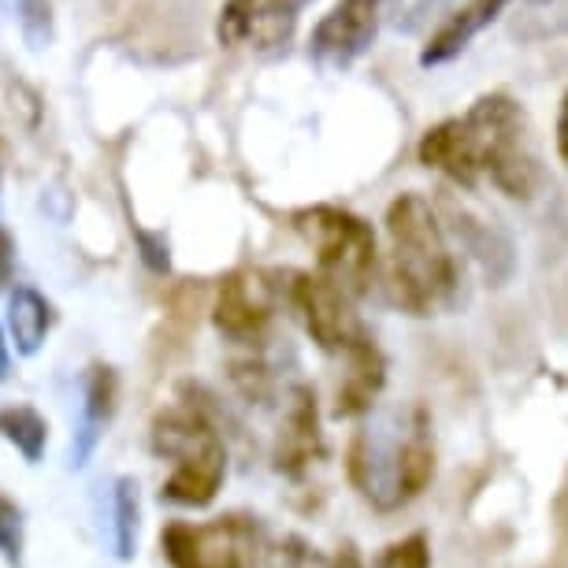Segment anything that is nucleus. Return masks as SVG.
I'll list each match as a JSON object with an SVG mask.
<instances>
[{
  "label": "nucleus",
  "instance_id": "6",
  "mask_svg": "<svg viewBox=\"0 0 568 568\" xmlns=\"http://www.w3.org/2000/svg\"><path fill=\"white\" fill-rule=\"evenodd\" d=\"M286 278H291V283H286V302L294 305V313L302 316L308 338L324 353H338L342 357L346 349L368 338L361 316L353 313L357 297H349L342 286H335L320 272H291Z\"/></svg>",
  "mask_w": 568,
  "mask_h": 568
},
{
  "label": "nucleus",
  "instance_id": "29",
  "mask_svg": "<svg viewBox=\"0 0 568 568\" xmlns=\"http://www.w3.org/2000/svg\"><path fill=\"white\" fill-rule=\"evenodd\" d=\"M16 8H19V0H0V12L4 16H16Z\"/></svg>",
  "mask_w": 568,
  "mask_h": 568
},
{
  "label": "nucleus",
  "instance_id": "25",
  "mask_svg": "<svg viewBox=\"0 0 568 568\" xmlns=\"http://www.w3.org/2000/svg\"><path fill=\"white\" fill-rule=\"evenodd\" d=\"M446 4H449V0H405V8L398 16V27L402 30H420L427 19H432L435 12H443Z\"/></svg>",
  "mask_w": 568,
  "mask_h": 568
},
{
  "label": "nucleus",
  "instance_id": "28",
  "mask_svg": "<svg viewBox=\"0 0 568 568\" xmlns=\"http://www.w3.org/2000/svg\"><path fill=\"white\" fill-rule=\"evenodd\" d=\"M12 375V349H8V331L0 324V383Z\"/></svg>",
  "mask_w": 568,
  "mask_h": 568
},
{
  "label": "nucleus",
  "instance_id": "4",
  "mask_svg": "<svg viewBox=\"0 0 568 568\" xmlns=\"http://www.w3.org/2000/svg\"><path fill=\"white\" fill-rule=\"evenodd\" d=\"M294 227L313 245L320 275L342 286L349 297L368 294L375 264H379V256H375V231L368 220L335 205H313L294 212Z\"/></svg>",
  "mask_w": 568,
  "mask_h": 568
},
{
  "label": "nucleus",
  "instance_id": "3",
  "mask_svg": "<svg viewBox=\"0 0 568 568\" xmlns=\"http://www.w3.org/2000/svg\"><path fill=\"white\" fill-rule=\"evenodd\" d=\"M460 126L479 175H490L506 197L528 201L539 186V160H535L528 115L520 104L506 93H487L460 115Z\"/></svg>",
  "mask_w": 568,
  "mask_h": 568
},
{
  "label": "nucleus",
  "instance_id": "19",
  "mask_svg": "<svg viewBox=\"0 0 568 568\" xmlns=\"http://www.w3.org/2000/svg\"><path fill=\"white\" fill-rule=\"evenodd\" d=\"M0 438L12 443L27 465H38L49 443V420L30 405H4L0 409Z\"/></svg>",
  "mask_w": 568,
  "mask_h": 568
},
{
  "label": "nucleus",
  "instance_id": "1",
  "mask_svg": "<svg viewBox=\"0 0 568 568\" xmlns=\"http://www.w3.org/2000/svg\"><path fill=\"white\" fill-rule=\"evenodd\" d=\"M346 471L353 490L375 513H398L420 498L435 479V446L424 409H413L409 420L398 413L364 424L349 443Z\"/></svg>",
  "mask_w": 568,
  "mask_h": 568
},
{
  "label": "nucleus",
  "instance_id": "11",
  "mask_svg": "<svg viewBox=\"0 0 568 568\" xmlns=\"http://www.w3.org/2000/svg\"><path fill=\"white\" fill-rule=\"evenodd\" d=\"M509 4L513 0H465V4L454 8V12L443 19V27L427 38V45L420 52V63L424 68H443V63L457 60L460 52L484 34V30L495 23Z\"/></svg>",
  "mask_w": 568,
  "mask_h": 568
},
{
  "label": "nucleus",
  "instance_id": "14",
  "mask_svg": "<svg viewBox=\"0 0 568 568\" xmlns=\"http://www.w3.org/2000/svg\"><path fill=\"white\" fill-rule=\"evenodd\" d=\"M416 156H420L424 168L438 171V175H446L449 182H457V186L471 190L479 182V168H476V160H471L460 120H443L438 126H432V131L420 138V145H416Z\"/></svg>",
  "mask_w": 568,
  "mask_h": 568
},
{
  "label": "nucleus",
  "instance_id": "20",
  "mask_svg": "<svg viewBox=\"0 0 568 568\" xmlns=\"http://www.w3.org/2000/svg\"><path fill=\"white\" fill-rule=\"evenodd\" d=\"M513 34L520 41H546L568 34V0H535L517 16Z\"/></svg>",
  "mask_w": 568,
  "mask_h": 568
},
{
  "label": "nucleus",
  "instance_id": "31",
  "mask_svg": "<svg viewBox=\"0 0 568 568\" xmlns=\"http://www.w3.org/2000/svg\"><path fill=\"white\" fill-rule=\"evenodd\" d=\"M291 4H294V8H305V4H308V0H291Z\"/></svg>",
  "mask_w": 568,
  "mask_h": 568
},
{
  "label": "nucleus",
  "instance_id": "24",
  "mask_svg": "<svg viewBox=\"0 0 568 568\" xmlns=\"http://www.w3.org/2000/svg\"><path fill=\"white\" fill-rule=\"evenodd\" d=\"M134 242L138 250H142V261L149 272L156 275H168L171 272V245H168V234L164 231H142L134 227Z\"/></svg>",
  "mask_w": 568,
  "mask_h": 568
},
{
  "label": "nucleus",
  "instance_id": "8",
  "mask_svg": "<svg viewBox=\"0 0 568 568\" xmlns=\"http://www.w3.org/2000/svg\"><path fill=\"white\" fill-rule=\"evenodd\" d=\"M278 294H283V286L272 283V275L239 267V272L223 275L216 302H212V324L223 338L239 342V346H253L272 324Z\"/></svg>",
  "mask_w": 568,
  "mask_h": 568
},
{
  "label": "nucleus",
  "instance_id": "18",
  "mask_svg": "<svg viewBox=\"0 0 568 568\" xmlns=\"http://www.w3.org/2000/svg\"><path fill=\"white\" fill-rule=\"evenodd\" d=\"M112 550L120 561H134L138 554V528H142V495H138V479L120 476L112 487Z\"/></svg>",
  "mask_w": 568,
  "mask_h": 568
},
{
  "label": "nucleus",
  "instance_id": "13",
  "mask_svg": "<svg viewBox=\"0 0 568 568\" xmlns=\"http://www.w3.org/2000/svg\"><path fill=\"white\" fill-rule=\"evenodd\" d=\"M454 231H457V239L465 242V250L476 256V264L487 283L506 286L513 272H517V256H513V242L506 239V231L495 227V223L476 220L465 209L454 212Z\"/></svg>",
  "mask_w": 568,
  "mask_h": 568
},
{
  "label": "nucleus",
  "instance_id": "10",
  "mask_svg": "<svg viewBox=\"0 0 568 568\" xmlns=\"http://www.w3.org/2000/svg\"><path fill=\"white\" fill-rule=\"evenodd\" d=\"M297 12L291 0H227L216 19V38L227 49H283L294 38Z\"/></svg>",
  "mask_w": 568,
  "mask_h": 568
},
{
  "label": "nucleus",
  "instance_id": "9",
  "mask_svg": "<svg viewBox=\"0 0 568 568\" xmlns=\"http://www.w3.org/2000/svg\"><path fill=\"white\" fill-rule=\"evenodd\" d=\"M324 457V432H320L316 390L308 383H291L278 398V427L272 446V465L278 476L302 479Z\"/></svg>",
  "mask_w": 568,
  "mask_h": 568
},
{
  "label": "nucleus",
  "instance_id": "27",
  "mask_svg": "<svg viewBox=\"0 0 568 568\" xmlns=\"http://www.w3.org/2000/svg\"><path fill=\"white\" fill-rule=\"evenodd\" d=\"M557 156H561L568 168V93L561 101V112H557Z\"/></svg>",
  "mask_w": 568,
  "mask_h": 568
},
{
  "label": "nucleus",
  "instance_id": "16",
  "mask_svg": "<svg viewBox=\"0 0 568 568\" xmlns=\"http://www.w3.org/2000/svg\"><path fill=\"white\" fill-rule=\"evenodd\" d=\"M49 327H52V305L34 286H16L8 294V338L16 342V349L23 357H34L45 346Z\"/></svg>",
  "mask_w": 568,
  "mask_h": 568
},
{
  "label": "nucleus",
  "instance_id": "22",
  "mask_svg": "<svg viewBox=\"0 0 568 568\" xmlns=\"http://www.w3.org/2000/svg\"><path fill=\"white\" fill-rule=\"evenodd\" d=\"M19 30H23V41L34 52L52 45V0H19L16 16Z\"/></svg>",
  "mask_w": 568,
  "mask_h": 568
},
{
  "label": "nucleus",
  "instance_id": "17",
  "mask_svg": "<svg viewBox=\"0 0 568 568\" xmlns=\"http://www.w3.org/2000/svg\"><path fill=\"white\" fill-rule=\"evenodd\" d=\"M261 561L264 568H364L353 542H342L335 554H324L302 535H283L278 542L267 546Z\"/></svg>",
  "mask_w": 568,
  "mask_h": 568
},
{
  "label": "nucleus",
  "instance_id": "5",
  "mask_svg": "<svg viewBox=\"0 0 568 568\" xmlns=\"http://www.w3.org/2000/svg\"><path fill=\"white\" fill-rule=\"evenodd\" d=\"M171 568H256L267 550L264 520L253 513H223L216 520H171L160 531Z\"/></svg>",
  "mask_w": 568,
  "mask_h": 568
},
{
  "label": "nucleus",
  "instance_id": "2",
  "mask_svg": "<svg viewBox=\"0 0 568 568\" xmlns=\"http://www.w3.org/2000/svg\"><path fill=\"white\" fill-rule=\"evenodd\" d=\"M390 291L409 316H432L454 302L457 261L435 209L420 194H398L387 209Z\"/></svg>",
  "mask_w": 568,
  "mask_h": 568
},
{
  "label": "nucleus",
  "instance_id": "7",
  "mask_svg": "<svg viewBox=\"0 0 568 568\" xmlns=\"http://www.w3.org/2000/svg\"><path fill=\"white\" fill-rule=\"evenodd\" d=\"M387 4L390 0H338L308 38V57L324 71H342L357 63L379 38Z\"/></svg>",
  "mask_w": 568,
  "mask_h": 568
},
{
  "label": "nucleus",
  "instance_id": "23",
  "mask_svg": "<svg viewBox=\"0 0 568 568\" xmlns=\"http://www.w3.org/2000/svg\"><path fill=\"white\" fill-rule=\"evenodd\" d=\"M23 546H27V528H23V509L12 498L0 495V557L8 565L23 561Z\"/></svg>",
  "mask_w": 568,
  "mask_h": 568
},
{
  "label": "nucleus",
  "instance_id": "12",
  "mask_svg": "<svg viewBox=\"0 0 568 568\" xmlns=\"http://www.w3.org/2000/svg\"><path fill=\"white\" fill-rule=\"evenodd\" d=\"M346 357V372H342L338 394H335V416L349 420V416L372 413L375 398L387 387V357L372 342V335L357 342L353 349L342 353Z\"/></svg>",
  "mask_w": 568,
  "mask_h": 568
},
{
  "label": "nucleus",
  "instance_id": "26",
  "mask_svg": "<svg viewBox=\"0 0 568 568\" xmlns=\"http://www.w3.org/2000/svg\"><path fill=\"white\" fill-rule=\"evenodd\" d=\"M16 272V239L8 234V227H0V291L12 283Z\"/></svg>",
  "mask_w": 568,
  "mask_h": 568
},
{
  "label": "nucleus",
  "instance_id": "21",
  "mask_svg": "<svg viewBox=\"0 0 568 568\" xmlns=\"http://www.w3.org/2000/svg\"><path fill=\"white\" fill-rule=\"evenodd\" d=\"M368 568H432V539H427V531L394 539L372 557Z\"/></svg>",
  "mask_w": 568,
  "mask_h": 568
},
{
  "label": "nucleus",
  "instance_id": "30",
  "mask_svg": "<svg viewBox=\"0 0 568 568\" xmlns=\"http://www.w3.org/2000/svg\"><path fill=\"white\" fill-rule=\"evenodd\" d=\"M0 186H4V149H0Z\"/></svg>",
  "mask_w": 568,
  "mask_h": 568
},
{
  "label": "nucleus",
  "instance_id": "15",
  "mask_svg": "<svg viewBox=\"0 0 568 568\" xmlns=\"http://www.w3.org/2000/svg\"><path fill=\"white\" fill-rule=\"evenodd\" d=\"M112 413H115V372L109 364H93L85 372V387H82V424L74 432V449H71L74 468H82L93 449H98Z\"/></svg>",
  "mask_w": 568,
  "mask_h": 568
}]
</instances>
